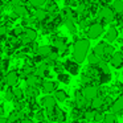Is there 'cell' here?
<instances>
[{
  "instance_id": "cell-10",
  "label": "cell",
  "mask_w": 123,
  "mask_h": 123,
  "mask_svg": "<svg viewBox=\"0 0 123 123\" xmlns=\"http://www.w3.org/2000/svg\"><path fill=\"white\" fill-rule=\"evenodd\" d=\"M43 78L38 77L37 74H29L25 77V83H27V86H31V87H38V86L43 85Z\"/></svg>"
},
{
  "instance_id": "cell-19",
  "label": "cell",
  "mask_w": 123,
  "mask_h": 123,
  "mask_svg": "<svg viewBox=\"0 0 123 123\" xmlns=\"http://www.w3.org/2000/svg\"><path fill=\"white\" fill-rule=\"evenodd\" d=\"M105 103V95H98L94 99H91V109L93 110H101V107Z\"/></svg>"
},
{
  "instance_id": "cell-12",
  "label": "cell",
  "mask_w": 123,
  "mask_h": 123,
  "mask_svg": "<svg viewBox=\"0 0 123 123\" xmlns=\"http://www.w3.org/2000/svg\"><path fill=\"white\" fill-rule=\"evenodd\" d=\"M41 90H43V93H45V94L54 93V91L57 90V82L50 81V80H44L43 85H41Z\"/></svg>"
},
{
  "instance_id": "cell-8",
  "label": "cell",
  "mask_w": 123,
  "mask_h": 123,
  "mask_svg": "<svg viewBox=\"0 0 123 123\" xmlns=\"http://www.w3.org/2000/svg\"><path fill=\"white\" fill-rule=\"evenodd\" d=\"M118 36H119V32H118V28L115 25L110 24L109 29L105 32V41H107L109 44L114 43V41L118 40Z\"/></svg>"
},
{
  "instance_id": "cell-7",
  "label": "cell",
  "mask_w": 123,
  "mask_h": 123,
  "mask_svg": "<svg viewBox=\"0 0 123 123\" xmlns=\"http://www.w3.org/2000/svg\"><path fill=\"white\" fill-rule=\"evenodd\" d=\"M80 65L81 64H78L77 61H74V60H66V61L64 62L65 70L72 75H78L80 74Z\"/></svg>"
},
{
  "instance_id": "cell-15",
  "label": "cell",
  "mask_w": 123,
  "mask_h": 123,
  "mask_svg": "<svg viewBox=\"0 0 123 123\" xmlns=\"http://www.w3.org/2000/svg\"><path fill=\"white\" fill-rule=\"evenodd\" d=\"M13 13L17 17H25L29 13V9L24 6V4H19V6H13Z\"/></svg>"
},
{
  "instance_id": "cell-23",
  "label": "cell",
  "mask_w": 123,
  "mask_h": 123,
  "mask_svg": "<svg viewBox=\"0 0 123 123\" xmlns=\"http://www.w3.org/2000/svg\"><path fill=\"white\" fill-rule=\"evenodd\" d=\"M86 60H87L89 65H91V66H95V65L99 64V61H101V57H98L95 53H89L87 57H86Z\"/></svg>"
},
{
  "instance_id": "cell-30",
  "label": "cell",
  "mask_w": 123,
  "mask_h": 123,
  "mask_svg": "<svg viewBox=\"0 0 123 123\" xmlns=\"http://www.w3.org/2000/svg\"><path fill=\"white\" fill-rule=\"evenodd\" d=\"M6 99H7V101H13V99H15L13 90H7L6 91Z\"/></svg>"
},
{
  "instance_id": "cell-3",
  "label": "cell",
  "mask_w": 123,
  "mask_h": 123,
  "mask_svg": "<svg viewBox=\"0 0 123 123\" xmlns=\"http://www.w3.org/2000/svg\"><path fill=\"white\" fill-rule=\"evenodd\" d=\"M81 91H82V95L85 97L87 101H91V99H94L98 95H102V87H101V85H97V83L82 86Z\"/></svg>"
},
{
  "instance_id": "cell-6",
  "label": "cell",
  "mask_w": 123,
  "mask_h": 123,
  "mask_svg": "<svg viewBox=\"0 0 123 123\" xmlns=\"http://www.w3.org/2000/svg\"><path fill=\"white\" fill-rule=\"evenodd\" d=\"M41 106L44 107V110H45L46 112H50L57 107V99L54 98V95L46 94V95H44L43 98H41Z\"/></svg>"
},
{
  "instance_id": "cell-18",
  "label": "cell",
  "mask_w": 123,
  "mask_h": 123,
  "mask_svg": "<svg viewBox=\"0 0 123 123\" xmlns=\"http://www.w3.org/2000/svg\"><path fill=\"white\" fill-rule=\"evenodd\" d=\"M75 20H73V19H66V20H64V24H65V27L68 28V31H69V33H72L73 36L74 35H77V25H75Z\"/></svg>"
},
{
  "instance_id": "cell-4",
  "label": "cell",
  "mask_w": 123,
  "mask_h": 123,
  "mask_svg": "<svg viewBox=\"0 0 123 123\" xmlns=\"http://www.w3.org/2000/svg\"><path fill=\"white\" fill-rule=\"evenodd\" d=\"M103 33H105V27L101 25L99 23H97V21L91 23V24L87 27V29H86V36H87L89 40L99 38Z\"/></svg>"
},
{
  "instance_id": "cell-29",
  "label": "cell",
  "mask_w": 123,
  "mask_h": 123,
  "mask_svg": "<svg viewBox=\"0 0 123 123\" xmlns=\"http://www.w3.org/2000/svg\"><path fill=\"white\" fill-rule=\"evenodd\" d=\"M28 3L32 7H35V8H40V7H43L46 3V0H28Z\"/></svg>"
},
{
  "instance_id": "cell-37",
  "label": "cell",
  "mask_w": 123,
  "mask_h": 123,
  "mask_svg": "<svg viewBox=\"0 0 123 123\" xmlns=\"http://www.w3.org/2000/svg\"><path fill=\"white\" fill-rule=\"evenodd\" d=\"M38 123H49V122H46V120H40Z\"/></svg>"
},
{
  "instance_id": "cell-31",
  "label": "cell",
  "mask_w": 123,
  "mask_h": 123,
  "mask_svg": "<svg viewBox=\"0 0 123 123\" xmlns=\"http://www.w3.org/2000/svg\"><path fill=\"white\" fill-rule=\"evenodd\" d=\"M8 35V28L6 25H0V38Z\"/></svg>"
},
{
  "instance_id": "cell-34",
  "label": "cell",
  "mask_w": 123,
  "mask_h": 123,
  "mask_svg": "<svg viewBox=\"0 0 123 123\" xmlns=\"http://www.w3.org/2000/svg\"><path fill=\"white\" fill-rule=\"evenodd\" d=\"M19 123H35V122H33V120L31 119V118H23V119L20 120Z\"/></svg>"
},
{
  "instance_id": "cell-26",
  "label": "cell",
  "mask_w": 123,
  "mask_h": 123,
  "mask_svg": "<svg viewBox=\"0 0 123 123\" xmlns=\"http://www.w3.org/2000/svg\"><path fill=\"white\" fill-rule=\"evenodd\" d=\"M57 80H58V82L68 85V83L70 82V75L68 74V73L62 72V73H58V74H57Z\"/></svg>"
},
{
  "instance_id": "cell-1",
  "label": "cell",
  "mask_w": 123,
  "mask_h": 123,
  "mask_svg": "<svg viewBox=\"0 0 123 123\" xmlns=\"http://www.w3.org/2000/svg\"><path fill=\"white\" fill-rule=\"evenodd\" d=\"M89 49H90V40L87 37L77 38L74 41V45H73V49H72L73 60L77 61L78 64H82L89 54Z\"/></svg>"
},
{
  "instance_id": "cell-25",
  "label": "cell",
  "mask_w": 123,
  "mask_h": 123,
  "mask_svg": "<svg viewBox=\"0 0 123 123\" xmlns=\"http://www.w3.org/2000/svg\"><path fill=\"white\" fill-rule=\"evenodd\" d=\"M25 95H27V98H36V97L38 95V90L37 87H31V86H27V89L24 90Z\"/></svg>"
},
{
  "instance_id": "cell-24",
  "label": "cell",
  "mask_w": 123,
  "mask_h": 123,
  "mask_svg": "<svg viewBox=\"0 0 123 123\" xmlns=\"http://www.w3.org/2000/svg\"><path fill=\"white\" fill-rule=\"evenodd\" d=\"M103 123H117V114H115V112H112V111L105 112Z\"/></svg>"
},
{
  "instance_id": "cell-17",
  "label": "cell",
  "mask_w": 123,
  "mask_h": 123,
  "mask_svg": "<svg viewBox=\"0 0 123 123\" xmlns=\"http://www.w3.org/2000/svg\"><path fill=\"white\" fill-rule=\"evenodd\" d=\"M45 9L48 11L49 15L58 13V6H57V1H56V0H46Z\"/></svg>"
},
{
  "instance_id": "cell-36",
  "label": "cell",
  "mask_w": 123,
  "mask_h": 123,
  "mask_svg": "<svg viewBox=\"0 0 123 123\" xmlns=\"http://www.w3.org/2000/svg\"><path fill=\"white\" fill-rule=\"evenodd\" d=\"M3 9H4V7H3V6H0V15H1V12H3Z\"/></svg>"
},
{
  "instance_id": "cell-20",
  "label": "cell",
  "mask_w": 123,
  "mask_h": 123,
  "mask_svg": "<svg viewBox=\"0 0 123 123\" xmlns=\"http://www.w3.org/2000/svg\"><path fill=\"white\" fill-rule=\"evenodd\" d=\"M106 45H107V41H101V43H98L93 49V52L98 57H101V60H102V57H103V54H105V48H106Z\"/></svg>"
},
{
  "instance_id": "cell-21",
  "label": "cell",
  "mask_w": 123,
  "mask_h": 123,
  "mask_svg": "<svg viewBox=\"0 0 123 123\" xmlns=\"http://www.w3.org/2000/svg\"><path fill=\"white\" fill-rule=\"evenodd\" d=\"M53 95H54V98L57 99V102H65L68 99V93L65 90H62V89H57L56 91L53 93Z\"/></svg>"
},
{
  "instance_id": "cell-9",
  "label": "cell",
  "mask_w": 123,
  "mask_h": 123,
  "mask_svg": "<svg viewBox=\"0 0 123 123\" xmlns=\"http://www.w3.org/2000/svg\"><path fill=\"white\" fill-rule=\"evenodd\" d=\"M110 64H111L112 68H115V69H122L123 68V52H115L114 54L111 56V58H110Z\"/></svg>"
},
{
  "instance_id": "cell-35",
  "label": "cell",
  "mask_w": 123,
  "mask_h": 123,
  "mask_svg": "<svg viewBox=\"0 0 123 123\" xmlns=\"http://www.w3.org/2000/svg\"><path fill=\"white\" fill-rule=\"evenodd\" d=\"M0 123H8V118L3 117V115H0Z\"/></svg>"
},
{
  "instance_id": "cell-22",
  "label": "cell",
  "mask_w": 123,
  "mask_h": 123,
  "mask_svg": "<svg viewBox=\"0 0 123 123\" xmlns=\"http://www.w3.org/2000/svg\"><path fill=\"white\" fill-rule=\"evenodd\" d=\"M111 8L117 15H123V0H114L111 4Z\"/></svg>"
},
{
  "instance_id": "cell-2",
  "label": "cell",
  "mask_w": 123,
  "mask_h": 123,
  "mask_svg": "<svg viewBox=\"0 0 123 123\" xmlns=\"http://www.w3.org/2000/svg\"><path fill=\"white\" fill-rule=\"evenodd\" d=\"M114 20H115V12L111 8V6H101L98 15L95 16V21L105 27L106 24H111Z\"/></svg>"
},
{
  "instance_id": "cell-33",
  "label": "cell",
  "mask_w": 123,
  "mask_h": 123,
  "mask_svg": "<svg viewBox=\"0 0 123 123\" xmlns=\"http://www.w3.org/2000/svg\"><path fill=\"white\" fill-rule=\"evenodd\" d=\"M9 3L12 4V6H19V4H23L25 1V0H8Z\"/></svg>"
},
{
  "instance_id": "cell-32",
  "label": "cell",
  "mask_w": 123,
  "mask_h": 123,
  "mask_svg": "<svg viewBox=\"0 0 123 123\" xmlns=\"http://www.w3.org/2000/svg\"><path fill=\"white\" fill-rule=\"evenodd\" d=\"M78 1L77 0H65V7H77Z\"/></svg>"
},
{
  "instance_id": "cell-11",
  "label": "cell",
  "mask_w": 123,
  "mask_h": 123,
  "mask_svg": "<svg viewBox=\"0 0 123 123\" xmlns=\"http://www.w3.org/2000/svg\"><path fill=\"white\" fill-rule=\"evenodd\" d=\"M4 81H6V85H8L9 87H13L19 82V73L15 72V70H11V72H8L6 74Z\"/></svg>"
},
{
  "instance_id": "cell-14",
  "label": "cell",
  "mask_w": 123,
  "mask_h": 123,
  "mask_svg": "<svg viewBox=\"0 0 123 123\" xmlns=\"http://www.w3.org/2000/svg\"><path fill=\"white\" fill-rule=\"evenodd\" d=\"M33 17H35L38 23H43V21H45V20L49 17V13H48V11H46L45 8H41L40 7V8L35 9V12H33Z\"/></svg>"
},
{
  "instance_id": "cell-13",
  "label": "cell",
  "mask_w": 123,
  "mask_h": 123,
  "mask_svg": "<svg viewBox=\"0 0 123 123\" xmlns=\"http://www.w3.org/2000/svg\"><path fill=\"white\" fill-rule=\"evenodd\" d=\"M111 111L115 114H123V93H120L119 97L114 99L111 105Z\"/></svg>"
},
{
  "instance_id": "cell-27",
  "label": "cell",
  "mask_w": 123,
  "mask_h": 123,
  "mask_svg": "<svg viewBox=\"0 0 123 123\" xmlns=\"http://www.w3.org/2000/svg\"><path fill=\"white\" fill-rule=\"evenodd\" d=\"M13 94H15V98H16L17 101H21V99L25 97L24 90H23V89H20V87H15L13 89Z\"/></svg>"
},
{
  "instance_id": "cell-5",
  "label": "cell",
  "mask_w": 123,
  "mask_h": 123,
  "mask_svg": "<svg viewBox=\"0 0 123 123\" xmlns=\"http://www.w3.org/2000/svg\"><path fill=\"white\" fill-rule=\"evenodd\" d=\"M37 38V31L32 27H27L24 28V32L20 35V40H21V44L24 45H29L33 41Z\"/></svg>"
},
{
  "instance_id": "cell-16",
  "label": "cell",
  "mask_w": 123,
  "mask_h": 123,
  "mask_svg": "<svg viewBox=\"0 0 123 123\" xmlns=\"http://www.w3.org/2000/svg\"><path fill=\"white\" fill-rule=\"evenodd\" d=\"M53 50H54V46H52V45H41V46H38V48H37L36 53L40 54V56L44 57V58H46V57H48Z\"/></svg>"
},
{
  "instance_id": "cell-28",
  "label": "cell",
  "mask_w": 123,
  "mask_h": 123,
  "mask_svg": "<svg viewBox=\"0 0 123 123\" xmlns=\"http://www.w3.org/2000/svg\"><path fill=\"white\" fill-rule=\"evenodd\" d=\"M103 117H105V112H102L101 110H95V114H94V122L95 123L103 122Z\"/></svg>"
}]
</instances>
